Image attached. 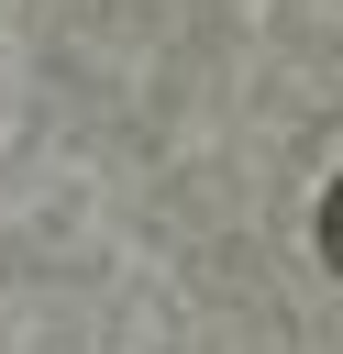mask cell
<instances>
[{"label": "cell", "instance_id": "1", "mask_svg": "<svg viewBox=\"0 0 343 354\" xmlns=\"http://www.w3.org/2000/svg\"><path fill=\"white\" fill-rule=\"evenodd\" d=\"M321 254H332V277H343V177H332V199H321Z\"/></svg>", "mask_w": 343, "mask_h": 354}]
</instances>
